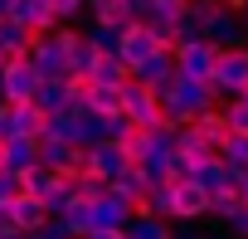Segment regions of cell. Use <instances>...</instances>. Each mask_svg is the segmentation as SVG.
Listing matches in <instances>:
<instances>
[{"mask_svg":"<svg viewBox=\"0 0 248 239\" xmlns=\"http://www.w3.org/2000/svg\"><path fill=\"white\" fill-rule=\"evenodd\" d=\"M83 239H127V229H93V234H83Z\"/></svg>","mask_w":248,"mask_h":239,"instance_id":"cell-36","label":"cell"},{"mask_svg":"<svg viewBox=\"0 0 248 239\" xmlns=\"http://www.w3.org/2000/svg\"><path fill=\"white\" fill-rule=\"evenodd\" d=\"M190 127H195V132H200L204 142H214V147H224V142L233 137V127H229V112H224V102H219V107H209V112H200V117H195Z\"/></svg>","mask_w":248,"mask_h":239,"instance_id":"cell-21","label":"cell"},{"mask_svg":"<svg viewBox=\"0 0 248 239\" xmlns=\"http://www.w3.org/2000/svg\"><path fill=\"white\" fill-rule=\"evenodd\" d=\"M209 215V190L190 176V181H175V220H185V224H200Z\"/></svg>","mask_w":248,"mask_h":239,"instance_id":"cell-14","label":"cell"},{"mask_svg":"<svg viewBox=\"0 0 248 239\" xmlns=\"http://www.w3.org/2000/svg\"><path fill=\"white\" fill-rule=\"evenodd\" d=\"M88 20L112 25V30H132L141 20V5H132V0H88Z\"/></svg>","mask_w":248,"mask_h":239,"instance_id":"cell-13","label":"cell"},{"mask_svg":"<svg viewBox=\"0 0 248 239\" xmlns=\"http://www.w3.org/2000/svg\"><path fill=\"white\" fill-rule=\"evenodd\" d=\"M137 215H156V220H175V186H151L146 190V200L137 205Z\"/></svg>","mask_w":248,"mask_h":239,"instance_id":"cell-23","label":"cell"},{"mask_svg":"<svg viewBox=\"0 0 248 239\" xmlns=\"http://www.w3.org/2000/svg\"><path fill=\"white\" fill-rule=\"evenodd\" d=\"M30 239H73V234H68V224H63V220H49V224H44L39 234H30Z\"/></svg>","mask_w":248,"mask_h":239,"instance_id":"cell-35","label":"cell"},{"mask_svg":"<svg viewBox=\"0 0 248 239\" xmlns=\"http://www.w3.org/2000/svg\"><path fill=\"white\" fill-rule=\"evenodd\" d=\"M39 83H44V73H39V68L30 64V54H25V59L5 64V73H0V102H5V107H20V102H34Z\"/></svg>","mask_w":248,"mask_h":239,"instance_id":"cell-4","label":"cell"},{"mask_svg":"<svg viewBox=\"0 0 248 239\" xmlns=\"http://www.w3.org/2000/svg\"><path fill=\"white\" fill-rule=\"evenodd\" d=\"M209 107H219V98H214V88L209 83H195V78H175L166 93H161V117L170 127H190L200 112H209Z\"/></svg>","mask_w":248,"mask_h":239,"instance_id":"cell-1","label":"cell"},{"mask_svg":"<svg viewBox=\"0 0 248 239\" xmlns=\"http://www.w3.org/2000/svg\"><path fill=\"white\" fill-rule=\"evenodd\" d=\"M0 239H30V234H20V229H10V224H0Z\"/></svg>","mask_w":248,"mask_h":239,"instance_id":"cell-39","label":"cell"},{"mask_svg":"<svg viewBox=\"0 0 248 239\" xmlns=\"http://www.w3.org/2000/svg\"><path fill=\"white\" fill-rule=\"evenodd\" d=\"M20 195H30L25 190V176H15V171H0V215H5Z\"/></svg>","mask_w":248,"mask_h":239,"instance_id":"cell-32","label":"cell"},{"mask_svg":"<svg viewBox=\"0 0 248 239\" xmlns=\"http://www.w3.org/2000/svg\"><path fill=\"white\" fill-rule=\"evenodd\" d=\"M204 39H209V44H219V49H248V30H243V20H238L229 5H224V10L209 20Z\"/></svg>","mask_w":248,"mask_h":239,"instance_id":"cell-16","label":"cell"},{"mask_svg":"<svg viewBox=\"0 0 248 239\" xmlns=\"http://www.w3.org/2000/svg\"><path fill=\"white\" fill-rule=\"evenodd\" d=\"M122 117H127L132 127H166V117H161V93L146 88L141 78H127V83H122Z\"/></svg>","mask_w":248,"mask_h":239,"instance_id":"cell-2","label":"cell"},{"mask_svg":"<svg viewBox=\"0 0 248 239\" xmlns=\"http://www.w3.org/2000/svg\"><path fill=\"white\" fill-rule=\"evenodd\" d=\"M127 239H175V229L166 220H156V215H137L127 224Z\"/></svg>","mask_w":248,"mask_h":239,"instance_id":"cell-29","label":"cell"},{"mask_svg":"<svg viewBox=\"0 0 248 239\" xmlns=\"http://www.w3.org/2000/svg\"><path fill=\"white\" fill-rule=\"evenodd\" d=\"M146 176H141V166H132V171H122L117 181H112V195H122V200H132V205H141L146 200Z\"/></svg>","mask_w":248,"mask_h":239,"instance_id":"cell-27","label":"cell"},{"mask_svg":"<svg viewBox=\"0 0 248 239\" xmlns=\"http://www.w3.org/2000/svg\"><path fill=\"white\" fill-rule=\"evenodd\" d=\"M15 5H20V0H0V20H10V15H15Z\"/></svg>","mask_w":248,"mask_h":239,"instance_id":"cell-38","label":"cell"},{"mask_svg":"<svg viewBox=\"0 0 248 239\" xmlns=\"http://www.w3.org/2000/svg\"><path fill=\"white\" fill-rule=\"evenodd\" d=\"M49 220H54V215L44 210V200H39V195H20V200L5 210V224H10V229H20V234H39Z\"/></svg>","mask_w":248,"mask_h":239,"instance_id":"cell-15","label":"cell"},{"mask_svg":"<svg viewBox=\"0 0 248 239\" xmlns=\"http://www.w3.org/2000/svg\"><path fill=\"white\" fill-rule=\"evenodd\" d=\"M10 20H20L30 34H49V30H59V15H54L49 0H20Z\"/></svg>","mask_w":248,"mask_h":239,"instance_id":"cell-18","label":"cell"},{"mask_svg":"<svg viewBox=\"0 0 248 239\" xmlns=\"http://www.w3.org/2000/svg\"><path fill=\"white\" fill-rule=\"evenodd\" d=\"M219 5H229V0H219Z\"/></svg>","mask_w":248,"mask_h":239,"instance_id":"cell-44","label":"cell"},{"mask_svg":"<svg viewBox=\"0 0 248 239\" xmlns=\"http://www.w3.org/2000/svg\"><path fill=\"white\" fill-rule=\"evenodd\" d=\"M132 78H141L146 88H156V93H166V88H170V83L180 78V64H175V49H161V54H156L151 64H141V68H137Z\"/></svg>","mask_w":248,"mask_h":239,"instance_id":"cell-17","label":"cell"},{"mask_svg":"<svg viewBox=\"0 0 248 239\" xmlns=\"http://www.w3.org/2000/svg\"><path fill=\"white\" fill-rule=\"evenodd\" d=\"M175 64H180L185 78L209 83V78H214V64H219V44H209V39H185V44H175Z\"/></svg>","mask_w":248,"mask_h":239,"instance_id":"cell-7","label":"cell"},{"mask_svg":"<svg viewBox=\"0 0 248 239\" xmlns=\"http://www.w3.org/2000/svg\"><path fill=\"white\" fill-rule=\"evenodd\" d=\"M229 10H233V15L243 20V30H248V0H229Z\"/></svg>","mask_w":248,"mask_h":239,"instance_id":"cell-37","label":"cell"},{"mask_svg":"<svg viewBox=\"0 0 248 239\" xmlns=\"http://www.w3.org/2000/svg\"><path fill=\"white\" fill-rule=\"evenodd\" d=\"M49 132V112L39 102H20V107H5V122H0V137H30V142H44Z\"/></svg>","mask_w":248,"mask_h":239,"instance_id":"cell-9","label":"cell"},{"mask_svg":"<svg viewBox=\"0 0 248 239\" xmlns=\"http://www.w3.org/2000/svg\"><path fill=\"white\" fill-rule=\"evenodd\" d=\"M161 49H166V44L156 39V30H151L146 20H137L132 30H122V54H117V59L127 64L132 73H137V68H141V64H151V59H156Z\"/></svg>","mask_w":248,"mask_h":239,"instance_id":"cell-8","label":"cell"},{"mask_svg":"<svg viewBox=\"0 0 248 239\" xmlns=\"http://www.w3.org/2000/svg\"><path fill=\"white\" fill-rule=\"evenodd\" d=\"M0 171H5V137H0Z\"/></svg>","mask_w":248,"mask_h":239,"instance_id":"cell-41","label":"cell"},{"mask_svg":"<svg viewBox=\"0 0 248 239\" xmlns=\"http://www.w3.org/2000/svg\"><path fill=\"white\" fill-rule=\"evenodd\" d=\"M0 73H5V54H0Z\"/></svg>","mask_w":248,"mask_h":239,"instance_id":"cell-43","label":"cell"},{"mask_svg":"<svg viewBox=\"0 0 248 239\" xmlns=\"http://www.w3.org/2000/svg\"><path fill=\"white\" fill-rule=\"evenodd\" d=\"M224 112H229V127H233L238 137H248V98H229Z\"/></svg>","mask_w":248,"mask_h":239,"instance_id":"cell-33","label":"cell"},{"mask_svg":"<svg viewBox=\"0 0 248 239\" xmlns=\"http://www.w3.org/2000/svg\"><path fill=\"white\" fill-rule=\"evenodd\" d=\"M243 210H248L243 190H219V195H209V215H214V220H224V224H233Z\"/></svg>","mask_w":248,"mask_h":239,"instance_id":"cell-26","label":"cell"},{"mask_svg":"<svg viewBox=\"0 0 248 239\" xmlns=\"http://www.w3.org/2000/svg\"><path fill=\"white\" fill-rule=\"evenodd\" d=\"M88 39L97 44V54H122V30L112 25H88Z\"/></svg>","mask_w":248,"mask_h":239,"instance_id":"cell-31","label":"cell"},{"mask_svg":"<svg viewBox=\"0 0 248 239\" xmlns=\"http://www.w3.org/2000/svg\"><path fill=\"white\" fill-rule=\"evenodd\" d=\"M132 5H141V0H132Z\"/></svg>","mask_w":248,"mask_h":239,"instance_id":"cell-45","label":"cell"},{"mask_svg":"<svg viewBox=\"0 0 248 239\" xmlns=\"http://www.w3.org/2000/svg\"><path fill=\"white\" fill-rule=\"evenodd\" d=\"M175 239H214V234H200V229H180Z\"/></svg>","mask_w":248,"mask_h":239,"instance_id":"cell-40","label":"cell"},{"mask_svg":"<svg viewBox=\"0 0 248 239\" xmlns=\"http://www.w3.org/2000/svg\"><path fill=\"white\" fill-rule=\"evenodd\" d=\"M34 166H39V142H30V137H5V171L25 176V171H34Z\"/></svg>","mask_w":248,"mask_h":239,"instance_id":"cell-20","label":"cell"},{"mask_svg":"<svg viewBox=\"0 0 248 239\" xmlns=\"http://www.w3.org/2000/svg\"><path fill=\"white\" fill-rule=\"evenodd\" d=\"M238 186H243V200H248V171H243V181H238Z\"/></svg>","mask_w":248,"mask_h":239,"instance_id":"cell-42","label":"cell"},{"mask_svg":"<svg viewBox=\"0 0 248 239\" xmlns=\"http://www.w3.org/2000/svg\"><path fill=\"white\" fill-rule=\"evenodd\" d=\"M39 166H49V171H59V176H78V171H83V147L59 142V137H44V142H39Z\"/></svg>","mask_w":248,"mask_h":239,"instance_id":"cell-12","label":"cell"},{"mask_svg":"<svg viewBox=\"0 0 248 239\" xmlns=\"http://www.w3.org/2000/svg\"><path fill=\"white\" fill-rule=\"evenodd\" d=\"M219 161H224L233 176H243V171H248V137H238V132H233V137L219 147Z\"/></svg>","mask_w":248,"mask_h":239,"instance_id":"cell-30","label":"cell"},{"mask_svg":"<svg viewBox=\"0 0 248 239\" xmlns=\"http://www.w3.org/2000/svg\"><path fill=\"white\" fill-rule=\"evenodd\" d=\"M185 5H190V0H141V20H151V25H180Z\"/></svg>","mask_w":248,"mask_h":239,"instance_id":"cell-25","label":"cell"},{"mask_svg":"<svg viewBox=\"0 0 248 239\" xmlns=\"http://www.w3.org/2000/svg\"><path fill=\"white\" fill-rule=\"evenodd\" d=\"M88 78H93L97 88H122V83H127V78H132V68H127V64H122L117 54H102V59L93 64V73H88Z\"/></svg>","mask_w":248,"mask_h":239,"instance_id":"cell-24","label":"cell"},{"mask_svg":"<svg viewBox=\"0 0 248 239\" xmlns=\"http://www.w3.org/2000/svg\"><path fill=\"white\" fill-rule=\"evenodd\" d=\"M88 112H97V117H122V88H97V83H93Z\"/></svg>","mask_w":248,"mask_h":239,"instance_id":"cell-28","label":"cell"},{"mask_svg":"<svg viewBox=\"0 0 248 239\" xmlns=\"http://www.w3.org/2000/svg\"><path fill=\"white\" fill-rule=\"evenodd\" d=\"M34 102L54 117V112H68V107H83V102H73V88H68V78H44L39 83V93H34Z\"/></svg>","mask_w":248,"mask_h":239,"instance_id":"cell-19","label":"cell"},{"mask_svg":"<svg viewBox=\"0 0 248 239\" xmlns=\"http://www.w3.org/2000/svg\"><path fill=\"white\" fill-rule=\"evenodd\" d=\"M83 171L112 186L122 171H132V156L122 152V142H93V147H83Z\"/></svg>","mask_w":248,"mask_h":239,"instance_id":"cell-6","label":"cell"},{"mask_svg":"<svg viewBox=\"0 0 248 239\" xmlns=\"http://www.w3.org/2000/svg\"><path fill=\"white\" fill-rule=\"evenodd\" d=\"M63 44H68V78H88V73H93V64L102 59V54H97V44L88 39V30L63 25Z\"/></svg>","mask_w":248,"mask_h":239,"instance_id":"cell-11","label":"cell"},{"mask_svg":"<svg viewBox=\"0 0 248 239\" xmlns=\"http://www.w3.org/2000/svg\"><path fill=\"white\" fill-rule=\"evenodd\" d=\"M175 161L195 176V171H204V166H219V147L204 142L195 127H175Z\"/></svg>","mask_w":248,"mask_h":239,"instance_id":"cell-10","label":"cell"},{"mask_svg":"<svg viewBox=\"0 0 248 239\" xmlns=\"http://www.w3.org/2000/svg\"><path fill=\"white\" fill-rule=\"evenodd\" d=\"M30 30L20 25V20H0V54H5V64H15V59H25L30 54Z\"/></svg>","mask_w":248,"mask_h":239,"instance_id":"cell-22","label":"cell"},{"mask_svg":"<svg viewBox=\"0 0 248 239\" xmlns=\"http://www.w3.org/2000/svg\"><path fill=\"white\" fill-rule=\"evenodd\" d=\"M49 5H54L59 25H73L78 15H88V0H49Z\"/></svg>","mask_w":248,"mask_h":239,"instance_id":"cell-34","label":"cell"},{"mask_svg":"<svg viewBox=\"0 0 248 239\" xmlns=\"http://www.w3.org/2000/svg\"><path fill=\"white\" fill-rule=\"evenodd\" d=\"M30 64L44 73V78H68V44H63V25L49 30V34H34L30 39Z\"/></svg>","mask_w":248,"mask_h":239,"instance_id":"cell-5","label":"cell"},{"mask_svg":"<svg viewBox=\"0 0 248 239\" xmlns=\"http://www.w3.org/2000/svg\"><path fill=\"white\" fill-rule=\"evenodd\" d=\"M209 88H214L219 102L243 98V93H248V49H219V64H214Z\"/></svg>","mask_w":248,"mask_h":239,"instance_id":"cell-3","label":"cell"}]
</instances>
